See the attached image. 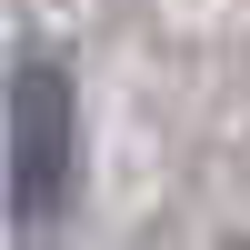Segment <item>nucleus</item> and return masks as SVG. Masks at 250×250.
Returning <instances> with one entry per match:
<instances>
[{
	"mask_svg": "<svg viewBox=\"0 0 250 250\" xmlns=\"http://www.w3.org/2000/svg\"><path fill=\"white\" fill-rule=\"evenodd\" d=\"M10 220L20 240H50L60 210H70V180H80V90L60 60H20L10 70Z\"/></svg>",
	"mask_w": 250,
	"mask_h": 250,
	"instance_id": "nucleus-1",
	"label": "nucleus"
}]
</instances>
